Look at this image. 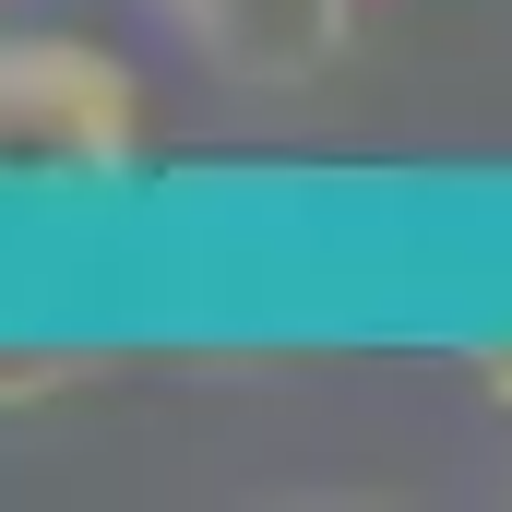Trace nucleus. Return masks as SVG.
Returning a JSON list of instances; mask_svg holds the SVG:
<instances>
[{
  "label": "nucleus",
  "instance_id": "nucleus-1",
  "mask_svg": "<svg viewBox=\"0 0 512 512\" xmlns=\"http://www.w3.org/2000/svg\"><path fill=\"white\" fill-rule=\"evenodd\" d=\"M143 167V84L120 48L0 24V203H108Z\"/></svg>",
  "mask_w": 512,
  "mask_h": 512
},
{
  "label": "nucleus",
  "instance_id": "nucleus-2",
  "mask_svg": "<svg viewBox=\"0 0 512 512\" xmlns=\"http://www.w3.org/2000/svg\"><path fill=\"white\" fill-rule=\"evenodd\" d=\"M203 84H227V96H310L346 48H358V0H131Z\"/></svg>",
  "mask_w": 512,
  "mask_h": 512
},
{
  "label": "nucleus",
  "instance_id": "nucleus-3",
  "mask_svg": "<svg viewBox=\"0 0 512 512\" xmlns=\"http://www.w3.org/2000/svg\"><path fill=\"white\" fill-rule=\"evenodd\" d=\"M108 358L96 346H36V334H0V417H36V405H72Z\"/></svg>",
  "mask_w": 512,
  "mask_h": 512
},
{
  "label": "nucleus",
  "instance_id": "nucleus-4",
  "mask_svg": "<svg viewBox=\"0 0 512 512\" xmlns=\"http://www.w3.org/2000/svg\"><path fill=\"white\" fill-rule=\"evenodd\" d=\"M465 370H477V393L512 417V334H477V346H465Z\"/></svg>",
  "mask_w": 512,
  "mask_h": 512
}]
</instances>
